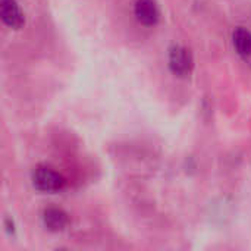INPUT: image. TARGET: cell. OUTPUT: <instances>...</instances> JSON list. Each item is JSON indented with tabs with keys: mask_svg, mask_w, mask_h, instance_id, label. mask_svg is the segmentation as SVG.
<instances>
[{
	"mask_svg": "<svg viewBox=\"0 0 251 251\" xmlns=\"http://www.w3.org/2000/svg\"><path fill=\"white\" fill-rule=\"evenodd\" d=\"M232 40H234L235 50L241 56H251V32L249 29L246 28L235 29Z\"/></svg>",
	"mask_w": 251,
	"mask_h": 251,
	"instance_id": "8992f818",
	"label": "cell"
},
{
	"mask_svg": "<svg viewBox=\"0 0 251 251\" xmlns=\"http://www.w3.org/2000/svg\"><path fill=\"white\" fill-rule=\"evenodd\" d=\"M0 15H1V19L3 22L10 26V28H15V29H19L25 19H24V15L18 6V3L15 0H1L0 3Z\"/></svg>",
	"mask_w": 251,
	"mask_h": 251,
	"instance_id": "3957f363",
	"label": "cell"
},
{
	"mask_svg": "<svg viewBox=\"0 0 251 251\" xmlns=\"http://www.w3.org/2000/svg\"><path fill=\"white\" fill-rule=\"evenodd\" d=\"M169 68L175 75H179V76L188 75L193 68V59H191L190 51L179 46L174 47L169 54Z\"/></svg>",
	"mask_w": 251,
	"mask_h": 251,
	"instance_id": "7a4b0ae2",
	"label": "cell"
},
{
	"mask_svg": "<svg viewBox=\"0 0 251 251\" xmlns=\"http://www.w3.org/2000/svg\"><path fill=\"white\" fill-rule=\"evenodd\" d=\"M43 221H44V225L50 231H62L68 225V215L60 209L50 207L44 210Z\"/></svg>",
	"mask_w": 251,
	"mask_h": 251,
	"instance_id": "5b68a950",
	"label": "cell"
},
{
	"mask_svg": "<svg viewBox=\"0 0 251 251\" xmlns=\"http://www.w3.org/2000/svg\"><path fill=\"white\" fill-rule=\"evenodd\" d=\"M134 12H135L138 22L146 26L154 25L159 19V12L153 0H137Z\"/></svg>",
	"mask_w": 251,
	"mask_h": 251,
	"instance_id": "277c9868",
	"label": "cell"
},
{
	"mask_svg": "<svg viewBox=\"0 0 251 251\" xmlns=\"http://www.w3.org/2000/svg\"><path fill=\"white\" fill-rule=\"evenodd\" d=\"M32 184L37 190L44 193H54L63 188L65 179L56 171L47 166H38L32 172Z\"/></svg>",
	"mask_w": 251,
	"mask_h": 251,
	"instance_id": "6da1fadb",
	"label": "cell"
}]
</instances>
